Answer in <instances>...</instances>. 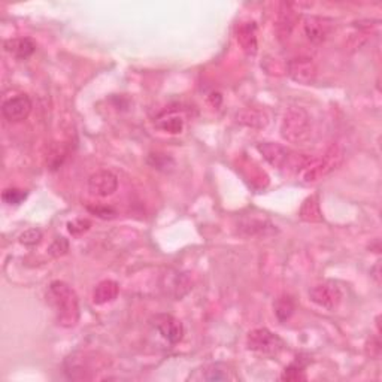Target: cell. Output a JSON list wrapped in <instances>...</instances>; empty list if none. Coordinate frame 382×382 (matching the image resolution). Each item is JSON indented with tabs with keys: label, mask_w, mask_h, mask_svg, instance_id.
Segmentation results:
<instances>
[{
	"label": "cell",
	"mask_w": 382,
	"mask_h": 382,
	"mask_svg": "<svg viewBox=\"0 0 382 382\" xmlns=\"http://www.w3.org/2000/svg\"><path fill=\"white\" fill-rule=\"evenodd\" d=\"M47 303L60 327L72 328L80 321V299L68 282L52 281L47 290Z\"/></svg>",
	"instance_id": "obj_1"
},
{
	"label": "cell",
	"mask_w": 382,
	"mask_h": 382,
	"mask_svg": "<svg viewBox=\"0 0 382 382\" xmlns=\"http://www.w3.org/2000/svg\"><path fill=\"white\" fill-rule=\"evenodd\" d=\"M345 151L339 143H332L326 153L318 159H309L308 163L300 170L302 181L311 184L317 182L336 170L344 162Z\"/></svg>",
	"instance_id": "obj_2"
},
{
	"label": "cell",
	"mask_w": 382,
	"mask_h": 382,
	"mask_svg": "<svg viewBox=\"0 0 382 382\" xmlns=\"http://www.w3.org/2000/svg\"><path fill=\"white\" fill-rule=\"evenodd\" d=\"M311 117L299 107H293L285 111L281 123V136L296 145H303L311 138Z\"/></svg>",
	"instance_id": "obj_3"
},
{
	"label": "cell",
	"mask_w": 382,
	"mask_h": 382,
	"mask_svg": "<svg viewBox=\"0 0 382 382\" xmlns=\"http://www.w3.org/2000/svg\"><path fill=\"white\" fill-rule=\"evenodd\" d=\"M246 348L258 355H265V357H275L285 348V342L280 335L270 332L269 328L260 327L248 333Z\"/></svg>",
	"instance_id": "obj_4"
},
{
	"label": "cell",
	"mask_w": 382,
	"mask_h": 382,
	"mask_svg": "<svg viewBox=\"0 0 382 382\" xmlns=\"http://www.w3.org/2000/svg\"><path fill=\"white\" fill-rule=\"evenodd\" d=\"M309 299L320 308L336 311L344 300V292L335 281H323L309 290Z\"/></svg>",
	"instance_id": "obj_5"
},
{
	"label": "cell",
	"mask_w": 382,
	"mask_h": 382,
	"mask_svg": "<svg viewBox=\"0 0 382 382\" xmlns=\"http://www.w3.org/2000/svg\"><path fill=\"white\" fill-rule=\"evenodd\" d=\"M257 150L263 155V159L276 169H284L287 166V167H293L296 170L299 165L300 155L294 157L293 153L288 148H285L281 143L261 142L257 145Z\"/></svg>",
	"instance_id": "obj_6"
},
{
	"label": "cell",
	"mask_w": 382,
	"mask_h": 382,
	"mask_svg": "<svg viewBox=\"0 0 382 382\" xmlns=\"http://www.w3.org/2000/svg\"><path fill=\"white\" fill-rule=\"evenodd\" d=\"M160 287L167 297L174 300H181L184 296H187L191 292L193 280L189 272L167 270L162 276Z\"/></svg>",
	"instance_id": "obj_7"
},
{
	"label": "cell",
	"mask_w": 382,
	"mask_h": 382,
	"mask_svg": "<svg viewBox=\"0 0 382 382\" xmlns=\"http://www.w3.org/2000/svg\"><path fill=\"white\" fill-rule=\"evenodd\" d=\"M151 324L155 330L160 333V336L172 345L179 344L184 339V335H186V327H184L182 321L175 318L174 315L157 314L151 318Z\"/></svg>",
	"instance_id": "obj_8"
},
{
	"label": "cell",
	"mask_w": 382,
	"mask_h": 382,
	"mask_svg": "<svg viewBox=\"0 0 382 382\" xmlns=\"http://www.w3.org/2000/svg\"><path fill=\"white\" fill-rule=\"evenodd\" d=\"M287 72L293 81L302 85H311L317 80L318 69L311 57H296L287 64Z\"/></svg>",
	"instance_id": "obj_9"
},
{
	"label": "cell",
	"mask_w": 382,
	"mask_h": 382,
	"mask_svg": "<svg viewBox=\"0 0 382 382\" xmlns=\"http://www.w3.org/2000/svg\"><path fill=\"white\" fill-rule=\"evenodd\" d=\"M333 29V21L326 17L318 16H308L303 20V33L308 37V41L320 45L326 39L330 36Z\"/></svg>",
	"instance_id": "obj_10"
},
{
	"label": "cell",
	"mask_w": 382,
	"mask_h": 382,
	"mask_svg": "<svg viewBox=\"0 0 382 382\" xmlns=\"http://www.w3.org/2000/svg\"><path fill=\"white\" fill-rule=\"evenodd\" d=\"M32 112V100L28 95H17L4 102L2 114L9 123H21L28 120Z\"/></svg>",
	"instance_id": "obj_11"
},
{
	"label": "cell",
	"mask_w": 382,
	"mask_h": 382,
	"mask_svg": "<svg viewBox=\"0 0 382 382\" xmlns=\"http://www.w3.org/2000/svg\"><path fill=\"white\" fill-rule=\"evenodd\" d=\"M118 189V178L111 170H97L88 178V191L96 197L112 196Z\"/></svg>",
	"instance_id": "obj_12"
},
{
	"label": "cell",
	"mask_w": 382,
	"mask_h": 382,
	"mask_svg": "<svg viewBox=\"0 0 382 382\" xmlns=\"http://www.w3.org/2000/svg\"><path fill=\"white\" fill-rule=\"evenodd\" d=\"M299 11L296 9L294 4H281L280 6V14L278 21H276V33L281 41H285L290 36H292L296 24L299 23Z\"/></svg>",
	"instance_id": "obj_13"
},
{
	"label": "cell",
	"mask_w": 382,
	"mask_h": 382,
	"mask_svg": "<svg viewBox=\"0 0 382 382\" xmlns=\"http://www.w3.org/2000/svg\"><path fill=\"white\" fill-rule=\"evenodd\" d=\"M236 39L246 56H256L258 51L257 24L254 21H242L236 28Z\"/></svg>",
	"instance_id": "obj_14"
},
{
	"label": "cell",
	"mask_w": 382,
	"mask_h": 382,
	"mask_svg": "<svg viewBox=\"0 0 382 382\" xmlns=\"http://www.w3.org/2000/svg\"><path fill=\"white\" fill-rule=\"evenodd\" d=\"M238 230L242 236H246V238H251V236H270L278 232L275 224H272L265 217H246L239 221Z\"/></svg>",
	"instance_id": "obj_15"
},
{
	"label": "cell",
	"mask_w": 382,
	"mask_h": 382,
	"mask_svg": "<svg viewBox=\"0 0 382 382\" xmlns=\"http://www.w3.org/2000/svg\"><path fill=\"white\" fill-rule=\"evenodd\" d=\"M194 381H209V382H218V381H229L234 379L233 371L224 363H209L203 367L197 369L196 374L190 376Z\"/></svg>",
	"instance_id": "obj_16"
},
{
	"label": "cell",
	"mask_w": 382,
	"mask_h": 382,
	"mask_svg": "<svg viewBox=\"0 0 382 382\" xmlns=\"http://www.w3.org/2000/svg\"><path fill=\"white\" fill-rule=\"evenodd\" d=\"M4 48L18 60H28L36 51V44L30 37H12L5 41Z\"/></svg>",
	"instance_id": "obj_17"
},
{
	"label": "cell",
	"mask_w": 382,
	"mask_h": 382,
	"mask_svg": "<svg viewBox=\"0 0 382 382\" xmlns=\"http://www.w3.org/2000/svg\"><path fill=\"white\" fill-rule=\"evenodd\" d=\"M120 293V284L112 280H105L100 281L95 292H93V302L95 305H107L109 302H114Z\"/></svg>",
	"instance_id": "obj_18"
},
{
	"label": "cell",
	"mask_w": 382,
	"mask_h": 382,
	"mask_svg": "<svg viewBox=\"0 0 382 382\" xmlns=\"http://www.w3.org/2000/svg\"><path fill=\"white\" fill-rule=\"evenodd\" d=\"M299 217L300 220L306 221V222H321L323 221V213L320 208V201L317 196H309L305 199V202L302 203L300 210H299Z\"/></svg>",
	"instance_id": "obj_19"
},
{
	"label": "cell",
	"mask_w": 382,
	"mask_h": 382,
	"mask_svg": "<svg viewBox=\"0 0 382 382\" xmlns=\"http://www.w3.org/2000/svg\"><path fill=\"white\" fill-rule=\"evenodd\" d=\"M273 311L280 323H287L293 317V314L296 311V302L292 296L282 294L273 302Z\"/></svg>",
	"instance_id": "obj_20"
},
{
	"label": "cell",
	"mask_w": 382,
	"mask_h": 382,
	"mask_svg": "<svg viewBox=\"0 0 382 382\" xmlns=\"http://www.w3.org/2000/svg\"><path fill=\"white\" fill-rule=\"evenodd\" d=\"M238 123L248 126V127H254V129H263L268 124V117L254 109H245L241 114H238Z\"/></svg>",
	"instance_id": "obj_21"
},
{
	"label": "cell",
	"mask_w": 382,
	"mask_h": 382,
	"mask_svg": "<svg viewBox=\"0 0 382 382\" xmlns=\"http://www.w3.org/2000/svg\"><path fill=\"white\" fill-rule=\"evenodd\" d=\"M308 362H303L302 359L297 357V360L294 363H292L290 366H287L284 369V372L281 375L282 381H288V382H299V381H306V374H305V367Z\"/></svg>",
	"instance_id": "obj_22"
},
{
	"label": "cell",
	"mask_w": 382,
	"mask_h": 382,
	"mask_svg": "<svg viewBox=\"0 0 382 382\" xmlns=\"http://www.w3.org/2000/svg\"><path fill=\"white\" fill-rule=\"evenodd\" d=\"M159 127L162 130L167 131V133H170V135H178V133H182V130H184V120L181 117L170 115V117H166V118H163V120H160Z\"/></svg>",
	"instance_id": "obj_23"
},
{
	"label": "cell",
	"mask_w": 382,
	"mask_h": 382,
	"mask_svg": "<svg viewBox=\"0 0 382 382\" xmlns=\"http://www.w3.org/2000/svg\"><path fill=\"white\" fill-rule=\"evenodd\" d=\"M68 251H69V241L66 238H63V236H59V238H56L54 241H52V244L48 248L49 256L54 257V258L66 256V254H68Z\"/></svg>",
	"instance_id": "obj_24"
},
{
	"label": "cell",
	"mask_w": 382,
	"mask_h": 382,
	"mask_svg": "<svg viewBox=\"0 0 382 382\" xmlns=\"http://www.w3.org/2000/svg\"><path fill=\"white\" fill-rule=\"evenodd\" d=\"M148 163L157 169V170H167L169 167L172 169L174 167V160L170 159L169 155L166 154H159V153H155V154H150L148 157Z\"/></svg>",
	"instance_id": "obj_25"
},
{
	"label": "cell",
	"mask_w": 382,
	"mask_h": 382,
	"mask_svg": "<svg viewBox=\"0 0 382 382\" xmlns=\"http://www.w3.org/2000/svg\"><path fill=\"white\" fill-rule=\"evenodd\" d=\"M25 197H28V193L20 189H6L2 193V199L8 205H20L25 201Z\"/></svg>",
	"instance_id": "obj_26"
},
{
	"label": "cell",
	"mask_w": 382,
	"mask_h": 382,
	"mask_svg": "<svg viewBox=\"0 0 382 382\" xmlns=\"http://www.w3.org/2000/svg\"><path fill=\"white\" fill-rule=\"evenodd\" d=\"M88 213H91L93 215L102 218V220H112L117 217V210L112 206H107V205H93V206H87Z\"/></svg>",
	"instance_id": "obj_27"
},
{
	"label": "cell",
	"mask_w": 382,
	"mask_h": 382,
	"mask_svg": "<svg viewBox=\"0 0 382 382\" xmlns=\"http://www.w3.org/2000/svg\"><path fill=\"white\" fill-rule=\"evenodd\" d=\"M42 241V232L39 229H29L20 236V242L25 246H35Z\"/></svg>",
	"instance_id": "obj_28"
},
{
	"label": "cell",
	"mask_w": 382,
	"mask_h": 382,
	"mask_svg": "<svg viewBox=\"0 0 382 382\" xmlns=\"http://www.w3.org/2000/svg\"><path fill=\"white\" fill-rule=\"evenodd\" d=\"M90 227H91V221L90 220H84V218L73 220V221L68 222V232L72 236H81L85 232H88Z\"/></svg>",
	"instance_id": "obj_29"
},
{
	"label": "cell",
	"mask_w": 382,
	"mask_h": 382,
	"mask_svg": "<svg viewBox=\"0 0 382 382\" xmlns=\"http://www.w3.org/2000/svg\"><path fill=\"white\" fill-rule=\"evenodd\" d=\"M64 159H66V151L63 150V147L60 145V147H56L54 150H52L49 153V155H48V166H49V169L51 170L59 169L63 165Z\"/></svg>",
	"instance_id": "obj_30"
}]
</instances>
